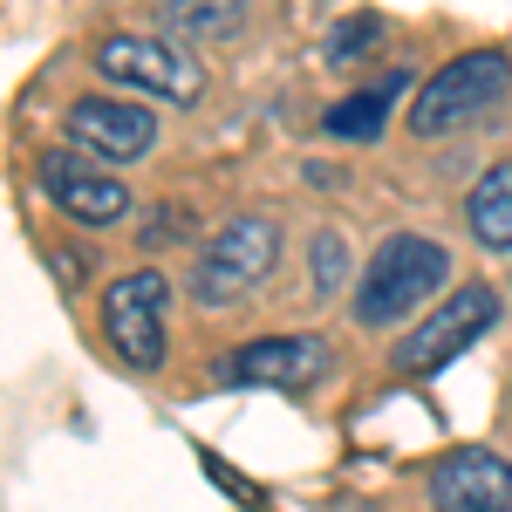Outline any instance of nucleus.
I'll list each match as a JSON object with an SVG mask.
<instances>
[{
    "mask_svg": "<svg viewBox=\"0 0 512 512\" xmlns=\"http://www.w3.org/2000/svg\"><path fill=\"white\" fill-rule=\"evenodd\" d=\"M41 192H48V205H62L82 226H117L123 212H130L123 178L96 171L89 151H48V158H41Z\"/></svg>",
    "mask_w": 512,
    "mask_h": 512,
    "instance_id": "obj_9",
    "label": "nucleus"
},
{
    "mask_svg": "<svg viewBox=\"0 0 512 512\" xmlns=\"http://www.w3.org/2000/svg\"><path fill=\"white\" fill-rule=\"evenodd\" d=\"M164 301H171V280L158 267L103 287V335L130 369H158L164 362Z\"/></svg>",
    "mask_w": 512,
    "mask_h": 512,
    "instance_id": "obj_5",
    "label": "nucleus"
},
{
    "mask_svg": "<svg viewBox=\"0 0 512 512\" xmlns=\"http://www.w3.org/2000/svg\"><path fill=\"white\" fill-rule=\"evenodd\" d=\"M499 321V294L485 287V280H465L437 315H424L410 335H403V349H396V369H410V376H437L444 362H458V355L472 349L478 335Z\"/></svg>",
    "mask_w": 512,
    "mask_h": 512,
    "instance_id": "obj_4",
    "label": "nucleus"
},
{
    "mask_svg": "<svg viewBox=\"0 0 512 512\" xmlns=\"http://www.w3.org/2000/svg\"><path fill=\"white\" fill-rule=\"evenodd\" d=\"M431 512H512V458L465 444L431 465Z\"/></svg>",
    "mask_w": 512,
    "mask_h": 512,
    "instance_id": "obj_8",
    "label": "nucleus"
},
{
    "mask_svg": "<svg viewBox=\"0 0 512 512\" xmlns=\"http://www.w3.org/2000/svg\"><path fill=\"white\" fill-rule=\"evenodd\" d=\"M274 260H280V226H274V219H260V212H239V219H226V226L212 233V246L198 253L192 294H198V301H239L246 287L267 280Z\"/></svg>",
    "mask_w": 512,
    "mask_h": 512,
    "instance_id": "obj_3",
    "label": "nucleus"
},
{
    "mask_svg": "<svg viewBox=\"0 0 512 512\" xmlns=\"http://www.w3.org/2000/svg\"><path fill=\"white\" fill-rule=\"evenodd\" d=\"M465 219H472V233L485 246L512 253V164H492L472 192H465Z\"/></svg>",
    "mask_w": 512,
    "mask_h": 512,
    "instance_id": "obj_11",
    "label": "nucleus"
},
{
    "mask_svg": "<svg viewBox=\"0 0 512 512\" xmlns=\"http://www.w3.org/2000/svg\"><path fill=\"white\" fill-rule=\"evenodd\" d=\"M403 82H410V76H383L376 89H355L349 103H335V110L321 117V130H328V137H355V144H369V137L383 130V117L396 110V96H403Z\"/></svg>",
    "mask_w": 512,
    "mask_h": 512,
    "instance_id": "obj_12",
    "label": "nucleus"
},
{
    "mask_svg": "<svg viewBox=\"0 0 512 512\" xmlns=\"http://www.w3.org/2000/svg\"><path fill=\"white\" fill-rule=\"evenodd\" d=\"M506 89H512V55L506 48H472V55L444 62V69L424 82V96L410 103V130H417V137L458 130V123L485 117Z\"/></svg>",
    "mask_w": 512,
    "mask_h": 512,
    "instance_id": "obj_2",
    "label": "nucleus"
},
{
    "mask_svg": "<svg viewBox=\"0 0 512 512\" xmlns=\"http://www.w3.org/2000/svg\"><path fill=\"white\" fill-rule=\"evenodd\" d=\"M96 69L110 82H137L144 96H164V103H198L205 96V69H198L178 41L110 35V41H96Z\"/></svg>",
    "mask_w": 512,
    "mask_h": 512,
    "instance_id": "obj_6",
    "label": "nucleus"
},
{
    "mask_svg": "<svg viewBox=\"0 0 512 512\" xmlns=\"http://www.w3.org/2000/svg\"><path fill=\"white\" fill-rule=\"evenodd\" d=\"M69 130L89 158H110V164H137L158 144V117L144 103H117V96H82L69 110Z\"/></svg>",
    "mask_w": 512,
    "mask_h": 512,
    "instance_id": "obj_10",
    "label": "nucleus"
},
{
    "mask_svg": "<svg viewBox=\"0 0 512 512\" xmlns=\"http://www.w3.org/2000/svg\"><path fill=\"white\" fill-rule=\"evenodd\" d=\"M158 14H164L171 35L226 41V35H239V21H246V0H158Z\"/></svg>",
    "mask_w": 512,
    "mask_h": 512,
    "instance_id": "obj_13",
    "label": "nucleus"
},
{
    "mask_svg": "<svg viewBox=\"0 0 512 512\" xmlns=\"http://www.w3.org/2000/svg\"><path fill=\"white\" fill-rule=\"evenodd\" d=\"M376 35H383V21H376V14L342 21V28L328 35V62H355V55H369V48H376Z\"/></svg>",
    "mask_w": 512,
    "mask_h": 512,
    "instance_id": "obj_14",
    "label": "nucleus"
},
{
    "mask_svg": "<svg viewBox=\"0 0 512 512\" xmlns=\"http://www.w3.org/2000/svg\"><path fill=\"white\" fill-rule=\"evenodd\" d=\"M328 369V342L321 335H267V342H246V349L219 355V383L233 390H301Z\"/></svg>",
    "mask_w": 512,
    "mask_h": 512,
    "instance_id": "obj_7",
    "label": "nucleus"
},
{
    "mask_svg": "<svg viewBox=\"0 0 512 512\" xmlns=\"http://www.w3.org/2000/svg\"><path fill=\"white\" fill-rule=\"evenodd\" d=\"M335 280H342V239L321 233L315 239V287H335Z\"/></svg>",
    "mask_w": 512,
    "mask_h": 512,
    "instance_id": "obj_15",
    "label": "nucleus"
},
{
    "mask_svg": "<svg viewBox=\"0 0 512 512\" xmlns=\"http://www.w3.org/2000/svg\"><path fill=\"white\" fill-rule=\"evenodd\" d=\"M451 274V253L424 233H390L376 246V260L362 267V287H355V321L369 328H390V321L417 315Z\"/></svg>",
    "mask_w": 512,
    "mask_h": 512,
    "instance_id": "obj_1",
    "label": "nucleus"
}]
</instances>
